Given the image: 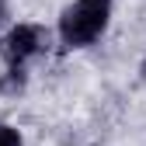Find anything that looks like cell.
I'll list each match as a JSON object with an SVG mask.
<instances>
[{
	"label": "cell",
	"mask_w": 146,
	"mask_h": 146,
	"mask_svg": "<svg viewBox=\"0 0 146 146\" xmlns=\"http://www.w3.org/2000/svg\"><path fill=\"white\" fill-rule=\"evenodd\" d=\"M0 21H4V0H0Z\"/></svg>",
	"instance_id": "obj_4"
},
{
	"label": "cell",
	"mask_w": 146,
	"mask_h": 146,
	"mask_svg": "<svg viewBox=\"0 0 146 146\" xmlns=\"http://www.w3.org/2000/svg\"><path fill=\"white\" fill-rule=\"evenodd\" d=\"M42 45V31L35 28V25H17L7 31V38L0 42V56H4L11 66H21L28 56H35Z\"/></svg>",
	"instance_id": "obj_2"
},
{
	"label": "cell",
	"mask_w": 146,
	"mask_h": 146,
	"mask_svg": "<svg viewBox=\"0 0 146 146\" xmlns=\"http://www.w3.org/2000/svg\"><path fill=\"white\" fill-rule=\"evenodd\" d=\"M111 14V0H77L73 7H66L59 21V38L66 49H80L87 42H94L108 25Z\"/></svg>",
	"instance_id": "obj_1"
},
{
	"label": "cell",
	"mask_w": 146,
	"mask_h": 146,
	"mask_svg": "<svg viewBox=\"0 0 146 146\" xmlns=\"http://www.w3.org/2000/svg\"><path fill=\"white\" fill-rule=\"evenodd\" d=\"M0 146H21V136L11 125H0Z\"/></svg>",
	"instance_id": "obj_3"
}]
</instances>
